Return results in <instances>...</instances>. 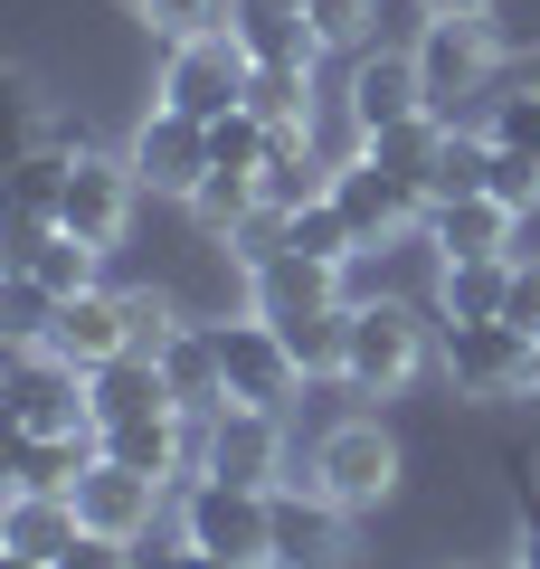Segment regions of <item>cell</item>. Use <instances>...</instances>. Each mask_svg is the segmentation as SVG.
<instances>
[{
    "mask_svg": "<svg viewBox=\"0 0 540 569\" xmlns=\"http://www.w3.org/2000/svg\"><path fill=\"white\" fill-rule=\"evenodd\" d=\"M67 427H96L86 370L48 342H10V437H67Z\"/></svg>",
    "mask_w": 540,
    "mask_h": 569,
    "instance_id": "7a4b0ae2",
    "label": "cell"
},
{
    "mask_svg": "<svg viewBox=\"0 0 540 569\" xmlns=\"http://www.w3.org/2000/svg\"><path fill=\"white\" fill-rule=\"evenodd\" d=\"M161 380H171L180 418H219L228 408V361H219V332L209 323H180L171 351H161Z\"/></svg>",
    "mask_w": 540,
    "mask_h": 569,
    "instance_id": "44dd1931",
    "label": "cell"
},
{
    "mask_svg": "<svg viewBox=\"0 0 540 569\" xmlns=\"http://www.w3.org/2000/svg\"><path fill=\"white\" fill-rule=\"evenodd\" d=\"M456 569H483V560H456Z\"/></svg>",
    "mask_w": 540,
    "mask_h": 569,
    "instance_id": "bcb514c9",
    "label": "cell"
},
{
    "mask_svg": "<svg viewBox=\"0 0 540 569\" xmlns=\"http://www.w3.org/2000/svg\"><path fill=\"white\" fill-rule=\"evenodd\" d=\"M48 351H67L77 370H96V361H114V351H133V313H123V295H104V284L67 295L58 323H48Z\"/></svg>",
    "mask_w": 540,
    "mask_h": 569,
    "instance_id": "ac0fdd59",
    "label": "cell"
},
{
    "mask_svg": "<svg viewBox=\"0 0 540 569\" xmlns=\"http://www.w3.org/2000/svg\"><path fill=\"white\" fill-rule=\"evenodd\" d=\"M142 20L180 48V39H209V29H238V0H142Z\"/></svg>",
    "mask_w": 540,
    "mask_h": 569,
    "instance_id": "4dcf8cb0",
    "label": "cell"
},
{
    "mask_svg": "<svg viewBox=\"0 0 540 569\" xmlns=\"http://www.w3.org/2000/svg\"><path fill=\"white\" fill-rule=\"evenodd\" d=\"M303 475H313L332 503L370 512V503L399 493V447H389L380 418H341V427H322V437H313V466H303Z\"/></svg>",
    "mask_w": 540,
    "mask_h": 569,
    "instance_id": "277c9868",
    "label": "cell"
},
{
    "mask_svg": "<svg viewBox=\"0 0 540 569\" xmlns=\"http://www.w3.org/2000/svg\"><path fill=\"white\" fill-rule=\"evenodd\" d=\"M266 323L284 332V351H294L303 380H332L341 351H351V305H303V313H266Z\"/></svg>",
    "mask_w": 540,
    "mask_h": 569,
    "instance_id": "d4e9b609",
    "label": "cell"
},
{
    "mask_svg": "<svg viewBox=\"0 0 540 569\" xmlns=\"http://www.w3.org/2000/svg\"><path fill=\"white\" fill-rule=\"evenodd\" d=\"M67 171H77V152H58V142H29V152H20V181H10V219H58Z\"/></svg>",
    "mask_w": 540,
    "mask_h": 569,
    "instance_id": "f1b7e54d",
    "label": "cell"
},
{
    "mask_svg": "<svg viewBox=\"0 0 540 569\" xmlns=\"http://www.w3.org/2000/svg\"><path fill=\"white\" fill-rule=\"evenodd\" d=\"M228 257H238L247 276H257L266 257H284V209H266V200H257V209H247L238 228H228Z\"/></svg>",
    "mask_w": 540,
    "mask_h": 569,
    "instance_id": "d6a6232c",
    "label": "cell"
},
{
    "mask_svg": "<svg viewBox=\"0 0 540 569\" xmlns=\"http://www.w3.org/2000/svg\"><path fill=\"white\" fill-rule=\"evenodd\" d=\"M360 152H370L389 181H408V190L427 200V181H437V152H446V123H437V114H408V123H389V133H370Z\"/></svg>",
    "mask_w": 540,
    "mask_h": 569,
    "instance_id": "4316f807",
    "label": "cell"
},
{
    "mask_svg": "<svg viewBox=\"0 0 540 569\" xmlns=\"http://www.w3.org/2000/svg\"><path fill=\"white\" fill-rule=\"evenodd\" d=\"M512 219H521V209H502L493 190H483V200H446V209H427V228H437L446 257H512Z\"/></svg>",
    "mask_w": 540,
    "mask_h": 569,
    "instance_id": "cb8c5ba5",
    "label": "cell"
},
{
    "mask_svg": "<svg viewBox=\"0 0 540 569\" xmlns=\"http://www.w3.org/2000/svg\"><path fill=\"white\" fill-rule=\"evenodd\" d=\"M152 569H228V560H209V550H200V541H180V550H161V560H152Z\"/></svg>",
    "mask_w": 540,
    "mask_h": 569,
    "instance_id": "60d3db41",
    "label": "cell"
},
{
    "mask_svg": "<svg viewBox=\"0 0 540 569\" xmlns=\"http://www.w3.org/2000/svg\"><path fill=\"white\" fill-rule=\"evenodd\" d=\"M238 10H303V0H238Z\"/></svg>",
    "mask_w": 540,
    "mask_h": 569,
    "instance_id": "7bdbcfd3",
    "label": "cell"
},
{
    "mask_svg": "<svg viewBox=\"0 0 540 569\" xmlns=\"http://www.w3.org/2000/svg\"><path fill=\"white\" fill-rule=\"evenodd\" d=\"M493 0H427V20H483Z\"/></svg>",
    "mask_w": 540,
    "mask_h": 569,
    "instance_id": "b9f144b4",
    "label": "cell"
},
{
    "mask_svg": "<svg viewBox=\"0 0 540 569\" xmlns=\"http://www.w3.org/2000/svg\"><path fill=\"white\" fill-rule=\"evenodd\" d=\"M427 370V323L408 305H351V351H341V380L360 399H399Z\"/></svg>",
    "mask_w": 540,
    "mask_h": 569,
    "instance_id": "3957f363",
    "label": "cell"
},
{
    "mask_svg": "<svg viewBox=\"0 0 540 569\" xmlns=\"http://www.w3.org/2000/svg\"><path fill=\"white\" fill-rule=\"evenodd\" d=\"M247 86H257V58L238 48V29L180 39V48H171V67H161V104H180V114H200V123L238 114V104H247Z\"/></svg>",
    "mask_w": 540,
    "mask_h": 569,
    "instance_id": "5b68a950",
    "label": "cell"
},
{
    "mask_svg": "<svg viewBox=\"0 0 540 569\" xmlns=\"http://www.w3.org/2000/svg\"><path fill=\"white\" fill-rule=\"evenodd\" d=\"M493 200L502 209H540V162H531V152H502V142H493Z\"/></svg>",
    "mask_w": 540,
    "mask_h": 569,
    "instance_id": "d590c367",
    "label": "cell"
},
{
    "mask_svg": "<svg viewBox=\"0 0 540 569\" xmlns=\"http://www.w3.org/2000/svg\"><path fill=\"white\" fill-rule=\"evenodd\" d=\"M200 475H228V485L276 493L284 485V427H276V408L228 399L219 418H209V437H200Z\"/></svg>",
    "mask_w": 540,
    "mask_h": 569,
    "instance_id": "52a82bcc",
    "label": "cell"
},
{
    "mask_svg": "<svg viewBox=\"0 0 540 569\" xmlns=\"http://www.w3.org/2000/svg\"><path fill=\"white\" fill-rule=\"evenodd\" d=\"M77 541H86L77 493H10V512H0V550L10 560H67Z\"/></svg>",
    "mask_w": 540,
    "mask_h": 569,
    "instance_id": "d6986e66",
    "label": "cell"
},
{
    "mask_svg": "<svg viewBox=\"0 0 540 569\" xmlns=\"http://www.w3.org/2000/svg\"><path fill=\"white\" fill-rule=\"evenodd\" d=\"M531 389H540V351H531Z\"/></svg>",
    "mask_w": 540,
    "mask_h": 569,
    "instance_id": "f6af8a7d",
    "label": "cell"
},
{
    "mask_svg": "<svg viewBox=\"0 0 540 569\" xmlns=\"http://www.w3.org/2000/svg\"><path fill=\"white\" fill-rule=\"evenodd\" d=\"M257 200H266V190H257V171H209V181L190 190V209H200V228H219V238H228V228H238V219H247Z\"/></svg>",
    "mask_w": 540,
    "mask_h": 569,
    "instance_id": "1f68e13d",
    "label": "cell"
},
{
    "mask_svg": "<svg viewBox=\"0 0 540 569\" xmlns=\"http://www.w3.org/2000/svg\"><path fill=\"white\" fill-rule=\"evenodd\" d=\"M123 162H133L142 190H161V200H190V190L209 181V123H200V114H180V104H152Z\"/></svg>",
    "mask_w": 540,
    "mask_h": 569,
    "instance_id": "ba28073f",
    "label": "cell"
},
{
    "mask_svg": "<svg viewBox=\"0 0 540 569\" xmlns=\"http://www.w3.org/2000/svg\"><path fill=\"white\" fill-rule=\"evenodd\" d=\"M133 162H104V152H77V171H67V200H58V228L86 247H114L123 219H133Z\"/></svg>",
    "mask_w": 540,
    "mask_h": 569,
    "instance_id": "7c38bea8",
    "label": "cell"
},
{
    "mask_svg": "<svg viewBox=\"0 0 540 569\" xmlns=\"http://www.w3.org/2000/svg\"><path fill=\"white\" fill-rule=\"evenodd\" d=\"M48 569H133V541H104V531H86L67 560H48Z\"/></svg>",
    "mask_w": 540,
    "mask_h": 569,
    "instance_id": "f35d334b",
    "label": "cell"
},
{
    "mask_svg": "<svg viewBox=\"0 0 540 569\" xmlns=\"http://www.w3.org/2000/svg\"><path fill=\"white\" fill-rule=\"evenodd\" d=\"M104 456H114V466H133V475H161V485H171L180 466H190V418H133V427H104Z\"/></svg>",
    "mask_w": 540,
    "mask_h": 569,
    "instance_id": "484cf974",
    "label": "cell"
},
{
    "mask_svg": "<svg viewBox=\"0 0 540 569\" xmlns=\"http://www.w3.org/2000/svg\"><path fill=\"white\" fill-rule=\"evenodd\" d=\"M96 257L104 247H86V238H67L58 219H10V276H29V284H48V295H86L96 284Z\"/></svg>",
    "mask_w": 540,
    "mask_h": 569,
    "instance_id": "9a60e30c",
    "label": "cell"
},
{
    "mask_svg": "<svg viewBox=\"0 0 540 569\" xmlns=\"http://www.w3.org/2000/svg\"><path fill=\"white\" fill-rule=\"evenodd\" d=\"M247 104H257L266 123H313V67H257Z\"/></svg>",
    "mask_w": 540,
    "mask_h": 569,
    "instance_id": "f546056e",
    "label": "cell"
},
{
    "mask_svg": "<svg viewBox=\"0 0 540 569\" xmlns=\"http://www.w3.org/2000/svg\"><path fill=\"white\" fill-rule=\"evenodd\" d=\"M219 332V361H228V399H247V408H284L294 399V351H284V332L266 323V313H247V323H209Z\"/></svg>",
    "mask_w": 540,
    "mask_h": 569,
    "instance_id": "30bf717a",
    "label": "cell"
},
{
    "mask_svg": "<svg viewBox=\"0 0 540 569\" xmlns=\"http://www.w3.org/2000/svg\"><path fill=\"white\" fill-rule=\"evenodd\" d=\"M483 133H493L502 152H531V162H540V96H502Z\"/></svg>",
    "mask_w": 540,
    "mask_h": 569,
    "instance_id": "e575fe53",
    "label": "cell"
},
{
    "mask_svg": "<svg viewBox=\"0 0 540 569\" xmlns=\"http://www.w3.org/2000/svg\"><path fill=\"white\" fill-rule=\"evenodd\" d=\"M276 569H351V503L294 475L276 485Z\"/></svg>",
    "mask_w": 540,
    "mask_h": 569,
    "instance_id": "8992f818",
    "label": "cell"
},
{
    "mask_svg": "<svg viewBox=\"0 0 540 569\" xmlns=\"http://www.w3.org/2000/svg\"><path fill=\"white\" fill-rule=\"evenodd\" d=\"M502 295H512V257H446L437 276L446 323H502Z\"/></svg>",
    "mask_w": 540,
    "mask_h": 569,
    "instance_id": "603a6c76",
    "label": "cell"
},
{
    "mask_svg": "<svg viewBox=\"0 0 540 569\" xmlns=\"http://www.w3.org/2000/svg\"><path fill=\"white\" fill-rule=\"evenodd\" d=\"M531 332L512 323H446V380L464 389V399H512V389H531Z\"/></svg>",
    "mask_w": 540,
    "mask_h": 569,
    "instance_id": "9c48e42d",
    "label": "cell"
},
{
    "mask_svg": "<svg viewBox=\"0 0 540 569\" xmlns=\"http://www.w3.org/2000/svg\"><path fill=\"white\" fill-rule=\"evenodd\" d=\"M332 200H341V219L360 228V247H389L399 228H418V219H427V200H418L408 181H389V171L370 162V152H351V162H341Z\"/></svg>",
    "mask_w": 540,
    "mask_h": 569,
    "instance_id": "4fadbf2b",
    "label": "cell"
},
{
    "mask_svg": "<svg viewBox=\"0 0 540 569\" xmlns=\"http://www.w3.org/2000/svg\"><path fill=\"white\" fill-rule=\"evenodd\" d=\"M483 190H493V133H446L437 181H427V209H446V200H483Z\"/></svg>",
    "mask_w": 540,
    "mask_h": 569,
    "instance_id": "83f0119b",
    "label": "cell"
},
{
    "mask_svg": "<svg viewBox=\"0 0 540 569\" xmlns=\"http://www.w3.org/2000/svg\"><path fill=\"white\" fill-rule=\"evenodd\" d=\"M512 569H540V493L521 485V522H512Z\"/></svg>",
    "mask_w": 540,
    "mask_h": 569,
    "instance_id": "ab89813d",
    "label": "cell"
},
{
    "mask_svg": "<svg viewBox=\"0 0 540 569\" xmlns=\"http://www.w3.org/2000/svg\"><path fill=\"white\" fill-rule=\"evenodd\" d=\"M0 569H48V560H10V550H0Z\"/></svg>",
    "mask_w": 540,
    "mask_h": 569,
    "instance_id": "ee69618b",
    "label": "cell"
},
{
    "mask_svg": "<svg viewBox=\"0 0 540 569\" xmlns=\"http://www.w3.org/2000/svg\"><path fill=\"white\" fill-rule=\"evenodd\" d=\"M20 493H77L104 466V427H67V437H10Z\"/></svg>",
    "mask_w": 540,
    "mask_h": 569,
    "instance_id": "ffe728a7",
    "label": "cell"
},
{
    "mask_svg": "<svg viewBox=\"0 0 540 569\" xmlns=\"http://www.w3.org/2000/svg\"><path fill=\"white\" fill-rule=\"evenodd\" d=\"M408 114H437L427 86H418V58H399V48H360V67H351V123H360V142L389 133V123H408Z\"/></svg>",
    "mask_w": 540,
    "mask_h": 569,
    "instance_id": "5bb4252c",
    "label": "cell"
},
{
    "mask_svg": "<svg viewBox=\"0 0 540 569\" xmlns=\"http://www.w3.org/2000/svg\"><path fill=\"white\" fill-rule=\"evenodd\" d=\"M86 399H96V427H133V418H171V380H161L152 351H114V361L86 370Z\"/></svg>",
    "mask_w": 540,
    "mask_h": 569,
    "instance_id": "2e32d148",
    "label": "cell"
},
{
    "mask_svg": "<svg viewBox=\"0 0 540 569\" xmlns=\"http://www.w3.org/2000/svg\"><path fill=\"white\" fill-rule=\"evenodd\" d=\"M502 323H512V332H531V342H540V266H512V295H502Z\"/></svg>",
    "mask_w": 540,
    "mask_h": 569,
    "instance_id": "74e56055",
    "label": "cell"
},
{
    "mask_svg": "<svg viewBox=\"0 0 540 569\" xmlns=\"http://www.w3.org/2000/svg\"><path fill=\"white\" fill-rule=\"evenodd\" d=\"M180 541H200L228 569H276V493L200 475V485L180 493Z\"/></svg>",
    "mask_w": 540,
    "mask_h": 569,
    "instance_id": "6da1fadb",
    "label": "cell"
},
{
    "mask_svg": "<svg viewBox=\"0 0 540 569\" xmlns=\"http://www.w3.org/2000/svg\"><path fill=\"white\" fill-rule=\"evenodd\" d=\"M370 10H380V0H303V20H313L322 48H360L370 39Z\"/></svg>",
    "mask_w": 540,
    "mask_h": 569,
    "instance_id": "836d02e7",
    "label": "cell"
},
{
    "mask_svg": "<svg viewBox=\"0 0 540 569\" xmlns=\"http://www.w3.org/2000/svg\"><path fill=\"white\" fill-rule=\"evenodd\" d=\"M123 313H133V351H152V361H161V351H171V305H161V295H123Z\"/></svg>",
    "mask_w": 540,
    "mask_h": 569,
    "instance_id": "8d00e7d4",
    "label": "cell"
},
{
    "mask_svg": "<svg viewBox=\"0 0 540 569\" xmlns=\"http://www.w3.org/2000/svg\"><path fill=\"white\" fill-rule=\"evenodd\" d=\"M303 305H341V266L322 257H266L257 276H247V313H303Z\"/></svg>",
    "mask_w": 540,
    "mask_h": 569,
    "instance_id": "7402d4cb",
    "label": "cell"
},
{
    "mask_svg": "<svg viewBox=\"0 0 540 569\" xmlns=\"http://www.w3.org/2000/svg\"><path fill=\"white\" fill-rule=\"evenodd\" d=\"M418 58V86H427V104H456V96H483L493 86V29L483 20H427V39L408 48Z\"/></svg>",
    "mask_w": 540,
    "mask_h": 569,
    "instance_id": "8fae6325",
    "label": "cell"
},
{
    "mask_svg": "<svg viewBox=\"0 0 540 569\" xmlns=\"http://www.w3.org/2000/svg\"><path fill=\"white\" fill-rule=\"evenodd\" d=\"M77 512H86V531H104V541H142L152 512H161V475H133V466L104 456V466L77 485Z\"/></svg>",
    "mask_w": 540,
    "mask_h": 569,
    "instance_id": "e0dca14e",
    "label": "cell"
}]
</instances>
